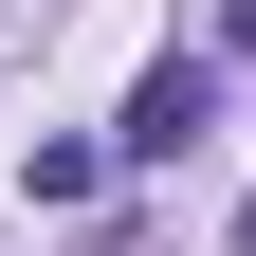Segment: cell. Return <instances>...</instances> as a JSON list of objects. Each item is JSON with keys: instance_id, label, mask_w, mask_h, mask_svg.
Wrapping results in <instances>:
<instances>
[{"instance_id": "obj_1", "label": "cell", "mask_w": 256, "mask_h": 256, "mask_svg": "<svg viewBox=\"0 0 256 256\" xmlns=\"http://www.w3.org/2000/svg\"><path fill=\"white\" fill-rule=\"evenodd\" d=\"M202 128H220V74H202V55H165V74L128 92V165H183Z\"/></svg>"}, {"instance_id": "obj_2", "label": "cell", "mask_w": 256, "mask_h": 256, "mask_svg": "<svg viewBox=\"0 0 256 256\" xmlns=\"http://www.w3.org/2000/svg\"><path fill=\"white\" fill-rule=\"evenodd\" d=\"M220 37H238V55H256V0H220Z\"/></svg>"}]
</instances>
